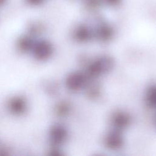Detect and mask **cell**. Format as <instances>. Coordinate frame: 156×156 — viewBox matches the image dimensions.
Wrapping results in <instances>:
<instances>
[{"mask_svg": "<svg viewBox=\"0 0 156 156\" xmlns=\"http://www.w3.org/2000/svg\"><path fill=\"white\" fill-rule=\"evenodd\" d=\"M51 53V47L48 43L41 41L35 47V54L38 59H44Z\"/></svg>", "mask_w": 156, "mask_h": 156, "instance_id": "obj_1", "label": "cell"}, {"mask_svg": "<svg viewBox=\"0 0 156 156\" xmlns=\"http://www.w3.org/2000/svg\"><path fill=\"white\" fill-rule=\"evenodd\" d=\"M9 107L13 113L20 114L25 110L26 102L22 98H15L11 101Z\"/></svg>", "mask_w": 156, "mask_h": 156, "instance_id": "obj_2", "label": "cell"}]
</instances>
